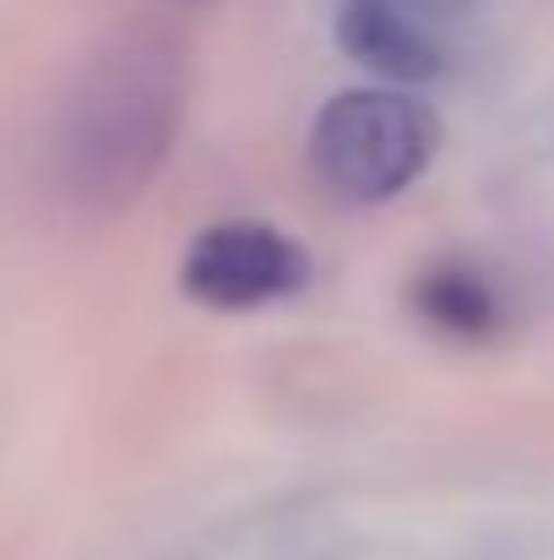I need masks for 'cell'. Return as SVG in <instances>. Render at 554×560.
Instances as JSON below:
<instances>
[{
	"mask_svg": "<svg viewBox=\"0 0 554 560\" xmlns=\"http://www.w3.org/2000/svg\"><path fill=\"white\" fill-rule=\"evenodd\" d=\"M180 283L190 300L217 311H250L267 300H283L305 283V250L278 234L272 223H207L180 261Z\"/></svg>",
	"mask_w": 554,
	"mask_h": 560,
	"instance_id": "obj_3",
	"label": "cell"
},
{
	"mask_svg": "<svg viewBox=\"0 0 554 560\" xmlns=\"http://www.w3.org/2000/svg\"><path fill=\"white\" fill-rule=\"evenodd\" d=\"M180 60L158 38H126L104 49L60 120V175L82 201H126L148 186L175 142L180 120Z\"/></svg>",
	"mask_w": 554,
	"mask_h": 560,
	"instance_id": "obj_1",
	"label": "cell"
},
{
	"mask_svg": "<svg viewBox=\"0 0 554 560\" xmlns=\"http://www.w3.org/2000/svg\"><path fill=\"white\" fill-rule=\"evenodd\" d=\"M479 0H338V44L391 82H429L451 66Z\"/></svg>",
	"mask_w": 554,
	"mask_h": 560,
	"instance_id": "obj_4",
	"label": "cell"
},
{
	"mask_svg": "<svg viewBox=\"0 0 554 560\" xmlns=\"http://www.w3.org/2000/svg\"><path fill=\"white\" fill-rule=\"evenodd\" d=\"M435 115L402 93H338L310 126V164L343 201H386L408 190L435 153Z\"/></svg>",
	"mask_w": 554,
	"mask_h": 560,
	"instance_id": "obj_2",
	"label": "cell"
},
{
	"mask_svg": "<svg viewBox=\"0 0 554 560\" xmlns=\"http://www.w3.org/2000/svg\"><path fill=\"white\" fill-rule=\"evenodd\" d=\"M419 316L440 332L457 338H484L500 322V305L490 294V283L468 267H429L419 278Z\"/></svg>",
	"mask_w": 554,
	"mask_h": 560,
	"instance_id": "obj_5",
	"label": "cell"
}]
</instances>
